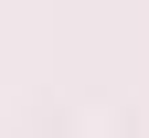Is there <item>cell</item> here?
I'll return each mask as SVG.
<instances>
[]
</instances>
